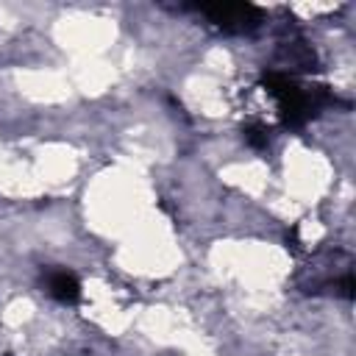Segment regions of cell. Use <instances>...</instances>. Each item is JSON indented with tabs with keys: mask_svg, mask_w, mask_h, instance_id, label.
<instances>
[{
	"mask_svg": "<svg viewBox=\"0 0 356 356\" xmlns=\"http://www.w3.org/2000/svg\"><path fill=\"white\" fill-rule=\"evenodd\" d=\"M200 11L225 31H250L259 22V11L245 3H214V6H200Z\"/></svg>",
	"mask_w": 356,
	"mask_h": 356,
	"instance_id": "cell-1",
	"label": "cell"
},
{
	"mask_svg": "<svg viewBox=\"0 0 356 356\" xmlns=\"http://www.w3.org/2000/svg\"><path fill=\"white\" fill-rule=\"evenodd\" d=\"M47 292H50L53 298L64 300V303H72V300L81 295V286H78V281H75L72 273L58 270V273H50V278H47Z\"/></svg>",
	"mask_w": 356,
	"mask_h": 356,
	"instance_id": "cell-2",
	"label": "cell"
}]
</instances>
